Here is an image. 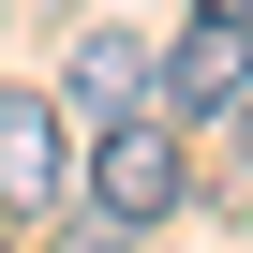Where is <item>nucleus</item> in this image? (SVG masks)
I'll return each instance as SVG.
<instances>
[{"mask_svg": "<svg viewBox=\"0 0 253 253\" xmlns=\"http://www.w3.org/2000/svg\"><path fill=\"white\" fill-rule=\"evenodd\" d=\"M179 194H194V149H179V119H164V104H119V119H89V209H104L119 238H149Z\"/></svg>", "mask_w": 253, "mask_h": 253, "instance_id": "1", "label": "nucleus"}, {"mask_svg": "<svg viewBox=\"0 0 253 253\" xmlns=\"http://www.w3.org/2000/svg\"><path fill=\"white\" fill-rule=\"evenodd\" d=\"M60 179H75V104L0 89V209H60Z\"/></svg>", "mask_w": 253, "mask_h": 253, "instance_id": "2", "label": "nucleus"}, {"mask_svg": "<svg viewBox=\"0 0 253 253\" xmlns=\"http://www.w3.org/2000/svg\"><path fill=\"white\" fill-rule=\"evenodd\" d=\"M149 89H164V119H223V104L253 89V30H238V15H194V30L164 45Z\"/></svg>", "mask_w": 253, "mask_h": 253, "instance_id": "3", "label": "nucleus"}, {"mask_svg": "<svg viewBox=\"0 0 253 253\" xmlns=\"http://www.w3.org/2000/svg\"><path fill=\"white\" fill-rule=\"evenodd\" d=\"M60 104H75V119L149 104V45H134V30H75V60H60Z\"/></svg>", "mask_w": 253, "mask_h": 253, "instance_id": "4", "label": "nucleus"}, {"mask_svg": "<svg viewBox=\"0 0 253 253\" xmlns=\"http://www.w3.org/2000/svg\"><path fill=\"white\" fill-rule=\"evenodd\" d=\"M223 164H238V179H253V89H238V104H223Z\"/></svg>", "mask_w": 253, "mask_h": 253, "instance_id": "5", "label": "nucleus"}, {"mask_svg": "<svg viewBox=\"0 0 253 253\" xmlns=\"http://www.w3.org/2000/svg\"><path fill=\"white\" fill-rule=\"evenodd\" d=\"M194 15H238V30H253V0H194Z\"/></svg>", "mask_w": 253, "mask_h": 253, "instance_id": "6", "label": "nucleus"}, {"mask_svg": "<svg viewBox=\"0 0 253 253\" xmlns=\"http://www.w3.org/2000/svg\"><path fill=\"white\" fill-rule=\"evenodd\" d=\"M0 253H15V238H0Z\"/></svg>", "mask_w": 253, "mask_h": 253, "instance_id": "7", "label": "nucleus"}]
</instances>
